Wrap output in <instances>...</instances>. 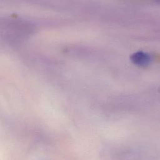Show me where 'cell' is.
I'll use <instances>...</instances> for the list:
<instances>
[{"label": "cell", "instance_id": "6da1fadb", "mask_svg": "<svg viewBox=\"0 0 160 160\" xmlns=\"http://www.w3.org/2000/svg\"><path fill=\"white\" fill-rule=\"evenodd\" d=\"M132 61L138 66H144L149 63L150 61L149 56L143 52H138L131 56Z\"/></svg>", "mask_w": 160, "mask_h": 160}]
</instances>
